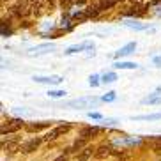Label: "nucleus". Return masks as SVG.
<instances>
[{
    "label": "nucleus",
    "mask_w": 161,
    "mask_h": 161,
    "mask_svg": "<svg viewBox=\"0 0 161 161\" xmlns=\"http://www.w3.org/2000/svg\"><path fill=\"white\" fill-rule=\"evenodd\" d=\"M99 97H94V96H87V97H78V99H71L64 103L62 108H73V110H85V108H92L99 103Z\"/></svg>",
    "instance_id": "1"
},
{
    "label": "nucleus",
    "mask_w": 161,
    "mask_h": 161,
    "mask_svg": "<svg viewBox=\"0 0 161 161\" xmlns=\"http://www.w3.org/2000/svg\"><path fill=\"white\" fill-rule=\"evenodd\" d=\"M69 129H71V126H69V124H60V126H57L55 129H50V131H48L46 135L43 136V140H46V142H50V140H55V138L60 136V135H66Z\"/></svg>",
    "instance_id": "2"
},
{
    "label": "nucleus",
    "mask_w": 161,
    "mask_h": 161,
    "mask_svg": "<svg viewBox=\"0 0 161 161\" xmlns=\"http://www.w3.org/2000/svg\"><path fill=\"white\" fill-rule=\"evenodd\" d=\"M36 83H48V85H58L64 81V78L58 75H53V76H34L32 78Z\"/></svg>",
    "instance_id": "3"
},
{
    "label": "nucleus",
    "mask_w": 161,
    "mask_h": 161,
    "mask_svg": "<svg viewBox=\"0 0 161 161\" xmlns=\"http://www.w3.org/2000/svg\"><path fill=\"white\" fill-rule=\"evenodd\" d=\"M41 142H43V138H32V140L25 142L23 145L19 147V151L23 152V154H30V152L37 151V147L41 145Z\"/></svg>",
    "instance_id": "4"
},
{
    "label": "nucleus",
    "mask_w": 161,
    "mask_h": 161,
    "mask_svg": "<svg viewBox=\"0 0 161 161\" xmlns=\"http://www.w3.org/2000/svg\"><path fill=\"white\" fill-rule=\"evenodd\" d=\"M21 128H23V119L9 120L7 126H2V135H5V133H14V131H18V129H21Z\"/></svg>",
    "instance_id": "5"
},
{
    "label": "nucleus",
    "mask_w": 161,
    "mask_h": 161,
    "mask_svg": "<svg viewBox=\"0 0 161 161\" xmlns=\"http://www.w3.org/2000/svg\"><path fill=\"white\" fill-rule=\"evenodd\" d=\"M135 50H136V43H128L126 46H122L120 50H117V52H115V58L128 57V55H131V53H135Z\"/></svg>",
    "instance_id": "6"
},
{
    "label": "nucleus",
    "mask_w": 161,
    "mask_h": 161,
    "mask_svg": "<svg viewBox=\"0 0 161 161\" xmlns=\"http://www.w3.org/2000/svg\"><path fill=\"white\" fill-rule=\"evenodd\" d=\"M143 104H161V89H158L156 92H152L151 96H147L142 99Z\"/></svg>",
    "instance_id": "7"
},
{
    "label": "nucleus",
    "mask_w": 161,
    "mask_h": 161,
    "mask_svg": "<svg viewBox=\"0 0 161 161\" xmlns=\"http://www.w3.org/2000/svg\"><path fill=\"white\" fill-rule=\"evenodd\" d=\"M101 133V128H96V126H89V128H83L80 131V136L89 140L90 136H96V135H99Z\"/></svg>",
    "instance_id": "8"
},
{
    "label": "nucleus",
    "mask_w": 161,
    "mask_h": 161,
    "mask_svg": "<svg viewBox=\"0 0 161 161\" xmlns=\"http://www.w3.org/2000/svg\"><path fill=\"white\" fill-rule=\"evenodd\" d=\"M96 158H99V159H104V158H108L110 154H112V149H110L108 145H101V147H97L96 149Z\"/></svg>",
    "instance_id": "9"
},
{
    "label": "nucleus",
    "mask_w": 161,
    "mask_h": 161,
    "mask_svg": "<svg viewBox=\"0 0 161 161\" xmlns=\"http://www.w3.org/2000/svg\"><path fill=\"white\" fill-rule=\"evenodd\" d=\"M18 143H19V140L18 138H13V140H7V143H2V151H11V152H14V151H18Z\"/></svg>",
    "instance_id": "10"
},
{
    "label": "nucleus",
    "mask_w": 161,
    "mask_h": 161,
    "mask_svg": "<svg viewBox=\"0 0 161 161\" xmlns=\"http://www.w3.org/2000/svg\"><path fill=\"white\" fill-rule=\"evenodd\" d=\"M46 128H50V122H34V124H29L27 126V131L29 133H37V131H41V129H46Z\"/></svg>",
    "instance_id": "11"
},
{
    "label": "nucleus",
    "mask_w": 161,
    "mask_h": 161,
    "mask_svg": "<svg viewBox=\"0 0 161 161\" xmlns=\"http://www.w3.org/2000/svg\"><path fill=\"white\" fill-rule=\"evenodd\" d=\"M114 67L115 69H136V64L135 62H124V60H117L114 64Z\"/></svg>",
    "instance_id": "12"
},
{
    "label": "nucleus",
    "mask_w": 161,
    "mask_h": 161,
    "mask_svg": "<svg viewBox=\"0 0 161 161\" xmlns=\"http://www.w3.org/2000/svg\"><path fill=\"white\" fill-rule=\"evenodd\" d=\"M87 46H90L89 43H83V44H75V46H69L66 50V55H73V53H78V52H81V50H83V48H87Z\"/></svg>",
    "instance_id": "13"
},
{
    "label": "nucleus",
    "mask_w": 161,
    "mask_h": 161,
    "mask_svg": "<svg viewBox=\"0 0 161 161\" xmlns=\"http://www.w3.org/2000/svg\"><path fill=\"white\" fill-rule=\"evenodd\" d=\"M41 50H53V44H41V46H36L32 50H29V55H39V53H44Z\"/></svg>",
    "instance_id": "14"
},
{
    "label": "nucleus",
    "mask_w": 161,
    "mask_h": 161,
    "mask_svg": "<svg viewBox=\"0 0 161 161\" xmlns=\"http://www.w3.org/2000/svg\"><path fill=\"white\" fill-rule=\"evenodd\" d=\"M13 13H14L16 16L27 14V5H25V2H19V4H16L14 7H13Z\"/></svg>",
    "instance_id": "15"
},
{
    "label": "nucleus",
    "mask_w": 161,
    "mask_h": 161,
    "mask_svg": "<svg viewBox=\"0 0 161 161\" xmlns=\"http://www.w3.org/2000/svg\"><path fill=\"white\" fill-rule=\"evenodd\" d=\"M135 120H159L161 119V114H151V115H136L133 117Z\"/></svg>",
    "instance_id": "16"
},
{
    "label": "nucleus",
    "mask_w": 161,
    "mask_h": 161,
    "mask_svg": "<svg viewBox=\"0 0 161 161\" xmlns=\"http://www.w3.org/2000/svg\"><path fill=\"white\" fill-rule=\"evenodd\" d=\"M92 152H96L92 147H85L83 152H80V156H78V161H87L90 156H92Z\"/></svg>",
    "instance_id": "17"
},
{
    "label": "nucleus",
    "mask_w": 161,
    "mask_h": 161,
    "mask_svg": "<svg viewBox=\"0 0 161 161\" xmlns=\"http://www.w3.org/2000/svg\"><path fill=\"white\" fill-rule=\"evenodd\" d=\"M117 2L119 0H101L97 7H99V11H106V9H110V7H114Z\"/></svg>",
    "instance_id": "18"
},
{
    "label": "nucleus",
    "mask_w": 161,
    "mask_h": 161,
    "mask_svg": "<svg viewBox=\"0 0 161 161\" xmlns=\"http://www.w3.org/2000/svg\"><path fill=\"white\" fill-rule=\"evenodd\" d=\"M115 80H117V75H115L114 71H110V73H104V75L101 76V81H103V83H114Z\"/></svg>",
    "instance_id": "19"
},
{
    "label": "nucleus",
    "mask_w": 161,
    "mask_h": 161,
    "mask_svg": "<svg viewBox=\"0 0 161 161\" xmlns=\"http://www.w3.org/2000/svg\"><path fill=\"white\" fill-rule=\"evenodd\" d=\"M83 13H85L87 18H92V16H96L97 13H99V7H92V5H89V7L83 11Z\"/></svg>",
    "instance_id": "20"
},
{
    "label": "nucleus",
    "mask_w": 161,
    "mask_h": 161,
    "mask_svg": "<svg viewBox=\"0 0 161 161\" xmlns=\"http://www.w3.org/2000/svg\"><path fill=\"white\" fill-rule=\"evenodd\" d=\"M48 96H50V97H64V96H66V90H50Z\"/></svg>",
    "instance_id": "21"
},
{
    "label": "nucleus",
    "mask_w": 161,
    "mask_h": 161,
    "mask_svg": "<svg viewBox=\"0 0 161 161\" xmlns=\"http://www.w3.org/2000/svg\"><path fill=\"white\" fill-rule=\"evenodd\" d=\"M99 80H101V78H99L97 75H90V78H89V83H90L92 87H97V85H99Z\"/></svg>",
    "instance_id": "22"
},
{
    "label": "nucleus",
    "mask_w": 161,
    "mask_h": 161,
    "mask_svg": "<svg viewBox=\"0 0 161 161\" xmlns=\"http://www.w3.org/2000/svg\"><path fill=\"white\" fill-rule=\"evenodd\" d=\"M85 142H87L85 138H81V136H80V140H76L75 145H73V151H78V149H81V147L85 145Z\"/></svg>",
    "instance_id": "23"
},
{
    "label": "nucleus",
    "mask_w": 161,
    "mask_h": 161,
    "mask_svg": "<svg viewBox=\"0 0 161 161\" xmlns=\"http://www.w3.org/2000/svg\"><path fill=\"white\" fill-rule=\"evenodd\" d=\"M114 99H115V92H108L106 96H103V97H101V101H104V103H112Z\"/></svg>",
    "instance_id": "24"
},
{
    "label": "nucleus",
    "mask_w": 161,
    "mask_h": 161,
    "mask_svg": "<svg viewBox=\"0 0 161 161\" xmlns=\"http://www.w3.org/2000/svg\"><path fill=\"white\" fill-rule=\"evenodd\" d=\"M89 119H94V120H103V115L97 114V112H89Z\"/></svg>",
    "instance_id": "25"
},
{
    "label": "nucleus",
    "mask_w": 161,
    "mask_h": 161,
    "mask_svg": "<svg viewBox=\"0 0 161 161\" xmlns=\"http://www.w3.org/2000/svg\"><path fill=\"white\" fill-rule=\"evenodd\" d=\"M103 124L104 126H114V124H117V120L115 119H103Z\"/></svg>",
    "instance_id": "26"
},
{
    "label": "nucleus",
    "mask_w": 161,
    "mask_h": 161,
    "mask_svg": "<svg viewBox=\"0 0 161 161\" xmlns=\"http://www.w3.org/2000/svg\"><path fill=\"white\" fill-rule=\"evenodd\" d=\"M71 7V0H62V9H69Z\"/></svg>",
    "instance_id": "27"
},
{
    "label": "nucleus",
    "mask_w": 161,
    "mask_h": 161,
    "mask_svg": "<svg viewBox=\"0 0 161 161\" xmlns=\"http://www.w3.org/2000/svg\"><path fill=\"white\" fill-rule=\"evenodd\" d=\"M152 62L156 64V67H161V57H154V58H152Z\"/></svg>",
    "instance_id": "28"
},
{
    "label": "nucleus",
    "mask_w": 161,
    "mask_h": 161,
    "mask_svg": "<svg viewBox=\"0 0 161 161\" xmlns=\"http://www.w3.org/2000/svg\"><path fill=\"white\" fill-rule=\"evenodd\" d=\"M53 161H67V156L66 154H62V156H58V158H55Z\"/></svg>",
    "instance_id": "29"
},
{
    "label": "nucleus",
    "mask_w": 161,
    "mask_h": 161,
    "mask_svg": "<svg viewBox=\"0 0 161 161\" xmlns=\"http://www.w3.org/2000/svg\"><path fill=\"white\" fill-rule=\"evenodd\" d=\"M126 159H128V156H126V154H122V156L119 154V161H126Z\"/></svg>",
    "instance_id": "30"
},
{
    "label": "nucleus",
    "mask_w": 161,
    "mask_h": 161,
    "mask_svg": "<svg viewBox=\"0 0 161 161\" xmlns=\"http://www.w3.org/2000/svg\"><path fill=\"white\" fill-rule=\"evenodd\" d=\"M161 0H152V4H159Z\"/></svg>",
    "instance_id": "31"
},
{
    "label": "nucleus",
    "mask_w": 161,
    "mask_h": 161,
    "mask_svg": "<svg viewBox=\"0 0 161 161\" xmlns=\"http://www.w3.org/2000/svg\"><path fill=\"white\" fill-rule=\"evenodd\" d=\"M4 2H5V0H4Z\"/></svg>",
    "instance_id": "32"
}]
</instances>
